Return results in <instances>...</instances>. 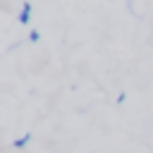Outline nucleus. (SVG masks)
I'll use <instances>...</instances> for the list:
<instances>
[{"instance_id": "f257e3e1", "label": "nucleus", "mask_w": 153, "mask_h": 153, "mask_svg": "<svg viewBox=\"0 0 153 153\" xmlns=\"http://www.w3.org/2000/svg\"><path fill=\"white\" fill-rule=\"evenodd\" d=\"M31 12H33V5L31 2H24L22 10H19V24H29L31 22Z\"/></svg>"}, {"instance_id": "f03ea898", "label": "nucleus", "mask_w": 153, "mask_h": 153, "mask_svg": "<svg viewBox=\"0 0 153 153\" xmlns=\"http://www.w3.org/2000/svg\"><path fill=\"white\" fill-rule=\"evenodd\" d=\"M31 139H33V134H31V131H26V134H22L19 139H14V141H12V146H14V148H26Z\"/></svg>"}, {"instance_id": "7ed1b4c3", "label": "nucleus", "mask_w": 153, "mask_h": 153, "mask_svg": "<svg viewBox=\"0 0 153 153\" xmlns=\"http://www.w3.org/2000/svg\"><path fill=\"white\" fill-rule=\"evenodd\" d=\"M38 38H41V33H38L36 29H31V31H29V41H31V43H36Z\"/></svg>"}]
</instances>
